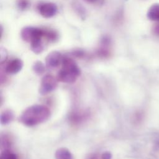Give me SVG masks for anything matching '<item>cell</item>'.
<instances>
[{
	"instance_id": "cell-1",
	"label": "cell",
	"mask_w": 159,
	"mask_h": 159,
	"mask_svg": "<svg viewBox=\"0 0 159 159\" xmlns=\"http://www.w3.org/2000/svg\"><path fill=\"white\" fill-rule=\"evenodd\" d=\"M50 110L42 104H34L26 108L19 116V121L25 126L32 127L47 120Z\"/></svg>"
},
{
	"instance_id": "cell-2",
	"label": "cell",
	"mask_w": 159,
	"mask_h": 159,
	"mask_svg": "<svg viewBox=\"0 0 159 159\" xmlns=\"http://www.w3.org/2000/svg\"><path fill=\"white\" fill-rule=\"evenodd\" d=\"M81 75V70L76 61L71 57H63L61 68L57 74L58 81L65 83H73Z\"/></svg>"
},
{
	"instance_id": "cell-3",
	"label": "cell",
	"mask_w": 159,
	"mask_h": 159,
	"mask_svg": "<svg viewBox=\"0 0 159 159\" xmlns=\"http://www.w3.org/2000/svg\"><path fill=\"white\" fill-rule=\"evenodd\" d=\"M20 36L23 40L31 43L36 39L43 38V29L33 26H26L21 29Z\"/></svg>"
},
{
	"instance_id": "cell-4",
	"label": "cell",
	"mask_w": 159,
	"mask_h": 159,
	"mask_svg": "<svg viewBox=\"0 0 159 159\" xmlns=\"http://www.w3.org/2000/svg\"><path fill=\"white\" fill-rule=\"evenodd\" d=\"M58 86V80L52 75H46L41 80L39 86V93L46 95L54 91Z\"/></svg>"
},
{
	"instance_id": "cell-5",
	"label": "cell",
	"mask_w": 159,
	"mask_h": 159,
	"mask_svg": "<svg viewBox=\"0 0 159 159\" xmlns=\"http://www.w3.org/2000/svg\"><path fill=\"white\" fill-rule=\"evenodd\" d=\"M37 10L43 17L51 18L57 13L58 7L53 2H41L37 6Z\"/></svg>"
},
{
	"instance_id": "cell-6",
	"label": "cell",
	"mask_w": 159,
	"mask_h": 159,
	"mask_svg": "<svg viewBox=\"0 0 159 159\" xmlns=\"http://www.w3.org/2000/svg\"><path fill=\"white\" fill-rule=\"evenodd\" d=\"M63 57L58 51H52L50 52L45 58V65L49 69L57 68L61 64Z\"/></svg>"
},
{
	"instance_id": "cell-7",
	"label": "cell",
	"mask_w": 159,
	"mask_h": 159,
	"mask_svg": "<svg viewBox=\"0 0 159 159\" xmlns=\"http://www.w3.org/2000/svg\"><path fill=\"white\" fill-rule=\"evenodd\" d=\"M24 63L19 58H14L9 61L5 66L4 71L9 75L18 73L23 68Z\"/></svg>"
},
{
	"instance_id": "cell-8",
	"label": "cell",
	"mask_w": 159,
	"mask_h": 159,
	"mask_svg": "<svg viewBox=\"0 0 159 159\" xmlns=\"http://www.w3.org/2000/svg\"><path fill=\"white\" fill-rule=\"evenodd\" d=\"M147 17L152 20H159V4H153L148 9Z\"/></svg>"
},
{
	"instance_id": "cell-9",
	"label": "cell",
	"mask_w": 159,
	"mask_h": 159,
	"mask_svg": "<svg viewBox=\"0 0 159 159\" xmlns=\"http://www.w3.org/2000/svg\"><path fill=\"white\" fill-rule=\"evenodd\" d=\"M55 159H72V154L66 148H58L55 153Z\"/></svg>"
},
{
	"instance_id": "cell-10",
	"label": "cell",
	"mask_w": 159,
	"mask_h": 159,
	"mask_svg": "<svg viewBox=\"0 0 159 159\" xmlns=\"http://www.w3.org/2000/svg\"><path fill=\"white\" fill-rule=\"evenodd\" d=\"M30 43L31 50L36 54L41 53L44 50V45L42 42V39H36L32 41Z\"/></svg>"
},
{
	"instance_id": "cell-11",
	"label": "cell",
	"mask_w": 159,
	"mask_h": 159,
	"mask_svg": "<svg viewBox=\"0 0 159 159\" xmlns=\"http://www.w3.org/2000/svg\"><path fill=\"white\" fill-rule=\"evenodd\" d=\"M43 38L49 42H54L58 39V34L53 29H43Z\"/></svg>"
},
{
	"instance_id": "cell-12",
	"label": "cell",
	"mask_w": 159,
	"mask_h": 159,
	"mask_svg": "<svg viewBox=\"0 0 159 159\" xmlns=\"http://www.w3.org/2000/svg\"><path fill=\"white\" fill-rule=\"evenodd\" d=\"M1 123L6 125L11 122L14 119V114L10 109H6L1 114Z\"/></svg>"
},
{
	"instance_id": "cell-13",
	"label": "cell",
	"mask_w": 159,
	"mask_h": 159,
	"mask_svg": "<svg viewBox=\"0 0 159 159\" xmlns=\"http://www.w3.org/2000/svg\"><path fill=\"white\" fill-rule=\"evenodd\" d=\"M45 65L41 61H35L32 65V70L37 75H42L45 71Z\"/></svg>"
},
{
	"instance_id": "cell-14",
	"label": "cell",
	"mask_w": 159,
	"mask_h": 159,
	"mask_svg": "<svg viewBox=\"0 0 159 159\" xmlns=\"http://www.w3.org/2000/svg\"><path fill=\"white\" fill-rule=\"evenodd\" d=\"M0 159H17L16 154L9 150H4L1 154Z\"/></svg>"
},
{
	"instance_id": "cell-15",
	"label": "cell",
	"mask_w": 159,
	"mask_h": 159,
	"mask_svg": "<svg viewBox=\"0 0 159 159\" xmlns=\"http://www.w3.org/2000/svg\"><path fill=\"white\" fill-rule=\"evenodd\" d=\"M17 5L19 9L24 11L29 7L30 2L28 0H18Z\"/></svg>"
},
{
	"instance_id": "cell-16",
	"label": "cell",
	"mask_w": 159,
	"mask_h": 159,
	"mask_svg": "<svg viewBox=\"0 0 159 159\" xmlns=\"http://www.w3.org/2000/svg\"><path fill=\"white\" fill-rule=\"evenodd\" d=\"M0 56H1V63H2L6 61L7 57V50L4 48L1 47L0 50Z\"/></svg>"
},
{
	"instance_id": "cell-17",
	"label": "cell",
	"mask_w": 159,
	"mask_h": 159,
	"mask_svg": "<svg viewBox=\"0 0 159 159\" xmlns=\"http://www.w3.org/2000/svg\"><path fill=\"white\" fill-rule=\"evenodd\" d=\"M72 55L73 56H75L78 58H81L84 57V55H85V52L81 50V49H78V50H75L72 52Z\"/></svg>"
},
{
	"instance_id": "cell-18",
	"label": "cell",
	"mask_w": 159,
	"mask_h": 159,
	"mask_svg": "<svg viewBox=\"0 0 159 159\" xmlns=\"http://www.w3.org/2000/svg\"><path fill=\"white\" fill-rule=\"evenodd\" d=\"M112 155L109 152H105L101 155V159H112Z\"/></svg>"
},
{
	"instance_id": "cell-19",
	"label": "cell",
	"mask_w": 159,
	"mask_h": 159,
	"mask_svg": "<svg viewBox=\"0 0 159 159\" xmlns=\"http://www.w3.org/2000/svg\"><path fill=\"white\" fill-rule=\"evenodd\" d=\"M153 32L155 35L159 36V23L155 24L153 28Z\"/></svg>"
},
{
	"instance_id": "cell-20",
	"label": "cell",
	"mask_w": 159,
	"mask_h": 159,
	"mask_svg": "<svg viewBox=\"0 0 159 159\" xmlns=\"http://www.w3.org/2000/svg\"><path fill=\"white\" fill-rule=\"evenodd\" d=\"M83 1H84L86 2L88 4H99L103 0H83Z\"/></svg>"
},
{
	"instance_id": "cell-21",
	"label": "cell",
	"mask_w": 159,
	"mask_h": 159,
	"mask_svg": "<svg viewBox=\"0 0 159 159\" xmlns=\"http://www.w3.org/2000/svg\"><path fill=\"white\" fill-rule=\"evenodd\" d=\"M88 159H98V156L95 153L90 154L89 156L88 157Z\"/></svg>"
}]
</instances>
